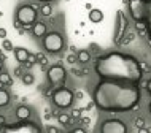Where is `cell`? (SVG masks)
Here are the masks:
<instances>
[{
  "label": "cell",
  "mask_w": 151,
  "mask_h": 133,
  "mask_svg": "<svg viewBox=\"0 0 151 133\" xmlns=\"http://www.w3.org/2000/svg\"><path fill=\"white\" fill-rule=\"evenodd\" d=\"M70 117H73V119H80L81 117V110L80 108H73L72 112H70Z\"/></svg>",
  "instance_id": "7402d4cb"
},
{
  "label": "cell",
  "mask_w": 151,
  "mask_h": 133,
  "mask_svg": "<svg viewBox=\"0 0 151 133\" xmlns=\"http://www.w3.org/2000/svg\"><path fill=\"white\" fill-rule=\"evenodd\" d=\"M76 59H78L80 63H88V62H91L92 54L88 49H80L78 52H76Z\"/></svg>",
  "instance_id": "9a60e30c"
},
{
  "label": "cell",
  "mask_w": 151,
  "mask_h": 133,
  "mask_svg": "<svg viewBox=\"0 0 151 133\" xmlns=\"http://www.w3.org/2000/svg\"><path fill=\"white\" fill-rule=\"evenodd\" d=\"M37 6L29 5V3H24L16 10V19L22 24L24 27H29L37 21Z\"/></svg>",
  "instance_id": "8992f818"
},
{
  "label": "cell",
  "mask_w": 151,
  "mask_h": 133,
  "mask_svg": "<svg viewBox=\"0 0 151 133\" xmlns=\"http://www.w3.org/2000/svg\"><path fill=\"white\" fill-rule=\"evenodd\" d=\"M35 59H37V63H40V65H42L43 68L48 67V59L45 57L43 52H37V54H35Z\"/></svg>",
  "instance_id": "d6986e66"
},
{
  "label": "cell",
  "mask_w": 151,
  "mask_h": 133,
  "mask_svg": "<svg viewBox=\"0 0 151 133\" xmlns=\"http://www.w3.org/2000/svg\"><path fill=\"white\" fill-rule=\"evenodd\" d=\"M30 108L29 106H26V105H21V106H18L16 108V111H14V116H16V119L18 120H27L30 117Z\"/></svg>",
  "instance_id": "7c38bea8"
},
{
  "label": "cell",
  "mask_w": 151,
  "mask_h": 133,
  "mask_svg": "<svg viewBox=\"0 0 151 133\" xmlns=\"http://www.w3.org/2000/svg\"><path fill=\"white\" fill-rule=\"evenodd\" d=\"M2 132H5V133H13V132L38 133L40 127L35 125V124H32V122H29V119H27V120H19L18 124H14V125H2Z\"/></svg>",
  "instance_id": "ba28073f"
},
{
  "label": "cell",
  "mask_w": 151,
  "mask_h": 133,
  "mask_svg": "<svg viewBox=\"0 0 151 133\" xmlns=\"http://www.w3.org/2000/svg\"><path fill=\"white\" fill-rule=\"evenodd\" d=\"M37 2H42V3H50V2H52V0H37Z\"/></svg>",
  "instance_id": "d590c367"
},
{
  "label": "cell",
  "mask_w": 151,
  "mask_h": 133,
  "mask_svg": "<svg viewBox=\"0 0 151 133\" xmlns=\"http://www.w3.org/2000/svg\"><path fill=\"white\" fill-rule=\"evenodd\" d=\"M13 26H14V27H16V29H18V30H19V29H22V27H24V26H22V24H21V22H19V21H18V19H14V22H13Z\"/></svg>",
  "instance_id": "4dcf8cb0"
},
{
  "label": "cell",
  "mask_w": 151,
  "mask_h": 133,
  "mask_svg": "<svg viewBox=\"0 0 151 133\" xmlns=\"http://www.w3.org/2000/svg\"><path fill=\"white\" fill-rule=\"evenodd\" d=\"M89 52H91V54H92V52H94V54H100V49H99V46H97L96 43H92L91 44V51H89Z\"/></svg>",
  "instance_id": "cb8c5ba5"
},
{
  "label": "cell",
  "mask_w": 151,
  "mask_h": 133,
  "mask_svg": "<svg viewBox=\"0 0 151 133\" xmlns=\"http://www.w3.org/2000/svg\"><path fill=\"white\" fill-rule=\"evenodd\" d=\"M10 100H11V97L10 94H8V90H5V89H0V108H3V106H8L10 105Z\"/></svg>",
  "instance_id": "2e32d148"
},
{
  "label": "cell",
  "mask_w": 151,
  "mask_h": 133,
  "mask_svg": "<svg viewBox=\"0 0 151 133\" xmlns=\"http://www.w3.org/2000/svg\"><path fill=\"white\" fill-rule=\"evenodd\" d=\"M100 132L102 133H126L127 132V125L121 119H108L100 125Z\"/></svg>",
  "instance_id": "9c48e42d"
},
{
  "label": "cell",
  "mask_w": 151,
  "mask_h": 133,
  "mask_svg": "<svg viewBox=\"0 0 151 133\" xmlns=\"http://www.w3.org/2000/svg\"><path fill=\"white\" fill-rule=\"evenodd\" d=\"M0 83H2L3 86H13V79H11L10 73L2 71V73H0Z\"/></svg>",
  "instance_id": "ac0fdd59"
},
{
  "label": "cell",
  "mask_w": 151,
  "mask_h": 133,
  "mask_svg": "<svg viewBox=\"0 0 151 133\" xmlns=\"http://www.w3.org/2000/svg\"><path fill=\"white\" fill-rule=\"evenodd\" d=\"M51 100H52V103H54L56 108H59V110H67V108H70L73 105L75 94H73L70 89L60 86V87H58L54 92H52Z\"/></svg>",
  "instance_id": "277c9868"
},
{
  "label": "cell",
  "mask_w": 151,
  "mask_h": 133,
  "mask_svg": "<svg viewBox=\"0 0 151 133\" xmlns=\"http://www.w3.org/2000/svg\"><path fill=\"white\" fill-rule=\"evenodd\" d=\"M46 24L42 22V21H35L34 24H32V33H34L35 38H43L45 35H46Z\"/></svg>",
  "instance_id": "8fae6325"
},
{
  "label": "cell",
  "mask_w": 151,
  "mask_h": 133,
  "mask_svg": "<svg viewBox=\"0 0 151 133\" xmlns=\"http://www.w3.org/2000/svg\"><path fill=\"white\" fill-rule=\"evenodd\" d=\"M5 116H2V114H0V127H2V125H5Z\"/></svg>",
  "instance_id": "d6a6232c"
},
{
  "label": "cell",
  "mask_w": 151,
  "mask_h": 133,
  "mask_svg": "<svg viewBox=\"0 0 151 133\" xmlns=\"http://www.w3.org/2000/svg\"><path fill=\"white\" fill-rule=\"evenodd\" d=\"M21 79H22V83L26 84V86H30V84H34V81H35L34 75H30V73H22Z\"/></svg>",
  "instance_id": "ffe728a7"
},
{
  "label": "cell",
  "mask_w": 151,
  "mask_h": 133,
  "mask_svg": "<svg viewBox=\"0 0 151 133\" xmlns=\"http://www.w3.org/2000/svg\"><path fill=\"white\" fill-rule=\"evenodd\" d=\"M67 62H68V63H72V65H73L75 62H78V59H76V54H75V52H72V54H68V55H67Z\"/></svg>",
  "instance_id": "603a6c76"
},
{
  "label": "cell",
  "mask_w": 151,
  "mask_h": 133,
  "mask_svg": "<svg viewBox=\"0 0 151 133\" xmlns=\"http://www.w3.org/2000/svg\"><path fill=\"white\" fill-rule=\"evenodd\" d=\"M129 8V14L135 22L145 26V33L151 43V0H124Z\"/></svg>",
  "instance_id": "3957f363"
},
{
  "label": "cell",
  "mask_w": 151,
  "mask_h": 133,
  "mask_svg": "<svg viewBox=\"0 0 151 133\" xmlns=\"http://www.w3.org/2000/svg\"><path fill=\"white\" fill-rule=\"evenodd\" d=\"M145 87H146V90H148V92H150V95H151V78L148 79V81H146Z\"/></svg>",
  "instance_id": "1f68e13d"
},
{
  "label": "cell",
  "mask_w": 151,
  "mask_h": 133,
  "mask_svg": "<svg viewBox=\"0 0 151 133\" xmlns=\"http://www.w3.org/2000/svg\"><path fill=\"white\" fill-rule=\"evenodd\" d=\"M22 68L21 67H18V68H14V76H22Z\"/></svg>",
  "instance_id": "f546056e"
},
{
  "label": "cell",
  "mask_w": 151,
  "mask_h": 133,
  "mask_svg": "<svg viewBox=\"0 0 151 133\" xmlns=\"http://www.w3.org/2000/svg\"><path fill=\"white\" fill-rule=\"evenodd\" d=\"M65 46V40L59 32H50L43 37V48L46 49V52L51 54H59Z\"/></svg>",
  "instance_id": "5b68a950"
},
{
  "label": "cell",
  "mask_w": 151,
  "mask_h": 133,
  "mask_svg": "<svg viewBox=\"0 0 151 133\" xmlns=\"http://www.w3.org/2000/svg\"><path fill=\"white\" fill-rule=\"evenodd\" d=\"M72 132L73 133H84V132H86V128H84V127H75Z\"/></svg>",
  "instance_id": "4316f807"
},
{
  "label": "cell",
  "mask_w": 151,
  "mask_h": 133,
  "mask_svg": "<svg viewBox=\"0 0 151 133\" xmlns=\"http://www.w3.org/2000/svg\"><path fill=\"white\" fill-rule=\"evenodd\" d=\"M127 32V19L122 11H118V22H116V35H115V41L121 43L122 35Z\"/></svg>",
  "instance_id": "30bf717a"
},
{
  "label": "cell",
  "mask_w": 151,
  "mask_h": 133,
  "mask_svg": "<svg viewBox=\"0 0 151 133\" xmlns=\"http://www.w3.org/2000/svg\"><path fill=\"white\" fill-rule=\"evenodd\" d=\"M13 51H14V57H16V60H18L21 65H22L24 62H27V59H29V54H30V52L27 51L26 48H14Z\"/></svg>",
  "instance_id": "4fadbf2b"
},
{
  "label": "cell",
  "mask_w": 151,
  "mask_h": 133,
  "mask_svg": "<svg viewBox=\"0 0 151 133\" xmlns=\"http://www.w3.org/2000/svg\"><path fill=\"white\" fill-rule=\"evenodd\" d=\"M40 14L45 16V18H50V16L52 14V6H51V3H43V5L40 6Z\"/></svg>",
  "instance_id": "e0dca14e"
},
{
  "label": "cell",
  "mask_w": 151,
  "mask_h": 133,
  "mask_svg": "<svg viewBox=\"0 0 151 133\" xmlns=\"http://www.w3.org/2000/svg\"><path fill=\"white\" fill-rule=\"evenodd\" d=\"M143 125H145V119H143V117H138V119L135 120V127L140 128V127H143Z\"/></svg>",
  "instance_id": "484cf974"
},
{
  "label": "cell",
  "mask_w": 151,
  "mask_h": 133,
  "mask_svg": "<svg viewBox=\"0 0 151 133\" xmlns=\"http://www.w3.org/2000/svg\"><path fill=\"white\" fill-rule=\"evenodd\" d=\"M75 97H76V98H83V92H76Z\"/></svg>",
  "instance_id": "836d02e7"
},
{
  "label": "cell",
  "mask_w": 151,
  "mask_h": 133,
  "mask_svg": "<svg viewBox=\"0 0 151 133\" xmlns=\"http://www.w3.org/2000/svg\"><path fill=\"white\" fill-rule=\"evenodd\" d=\"M89 21L94 22V24H99L104 21V13H102L100 10H97V8H91L89 10Z\"/></svg>",
  "instance_id": "5bb4252c"
},
{
  "label": "cell",
  "mask_w": 151,
  "mask_h": 133,
  "mask_svg": "<svg viewBox=\"0 0 151 133\" xmlns=\"http://www.w3.org/2000/svg\"><path fill=\"white\" fill-rule=\"evenodd\" d=\"M46 76L52 87H60L67 81V70L60 63H54L46 70Z\"/></svg>",
  "instance_id": "52a82bcc"
},
{
  "label": "cell",
  "mask_w": 151,
  "mask_h": 133,
  "mask_svg": "<svg viewBox=\"0 0 151 133\" xmlns=\"http://www.w3.org/2000/svg\"><path fill=\"white\" fill-rule=\"evenodd\" d=\"M78 120H80L81 124H83V125H88V124L91 122V119H89V117H80Z\"/></svg>",
  "instance_id": "83f0119b"
},
{
  "label": "cell",
  "mask_w": 151,
  "mask_h": 133,
  "mask_svg": "<svg viewBox=\"0 0 151 133\" xmlns=\"http://www.w3.org/2000/svg\"><path fill=\"white\" fill-rule=\"evenodd\" d=\"M2 49H3V51H13V49H14V48H13V43H11L10 40L3 38V43H2Z\"/></svg>",
  "instance_id": "44dd1931"
},
{
  "label": "cell",
  "mask_w": 151,
  "mask_h": 133,
  "mask_svg": "<svg viewBox=\"0 0 151 133\" xmlns=\"http://www.w3.org/2000/svg\"><path fill=\"white\" fill-rule=\"evenodd\" d=\"M148 110H150V114H151V103L148 105Z\"/></svg>",
  "instance_id": "8d00e7d4"
},
{
  "label": "cell",
  "mask_w": 151,
  "mask_h": 133,
  "mask_svg": "<svg viewBox=\"0 0 151 133\" xmlns=\"http://www.w3.org/2000/svg\"><path fill=\"white\" fill-rule=\"evenodd\" d=\"M46 132H50V133H59V132H60V128L52 127V125H48V127H46Z\"/></svg>",
  "instance_id": "d4e9b609"
},
{
  "label": "cell",
  "mask_w": 151,
  "mask_h": 133,
  "mask_svg": "<svg viewBox=\"0 0 151 133\" xmlns=\"http://www.w3.org/2000/svg\"><path fill=\"white\" fill-rule=\"evenodd\" d=\"M142 92L138 84L100 79L92 92V102L104 112H127L138 106Z\"/></svg>",
  "instance_id": "6da1fadb"
},
{
  "label": "cell",
  "mask_w": 151,
  "mask_h": 133,
  "mask_svg": "<svg viewBox=\"0 0 151 133\" xmlns=\"http://www.w3.org/2000/svg\"><path fill=\"white\" fill-rule=\"evenodd\" d=\"M94 70L100 76V79H115L138 84L143 78L140 62L134 55L124 52H108L105 55H99L94 63Z\"/></svg>",
  "instance_id": "7a4b0ae2"
},
{
  "label": "cell",
  "mask_w": 151,
  "mask_h": 133,
  "mask_svg": "<svg viewBox=\"0 0 151 133\" xmlns=\"http://www.w3.org/2000/svg\"><path fill=\"white\" fill-rule=\"evenodd\" d=\"M6 33H8V32H6V29H3V27H0V38H6Z\"/></svg>",
  "instance_id": "f1b7e54d"
},
{
  "label": "cell",
  "mask_w": 151,
  "mask_h": 133,
  "mask_svg": "<svg viewBox=\"0 0 151 133\" xmlns=\"http://www.w3.org/2000/svg\"><path fill=\"white\" fill-rule=\"evenodd\" d=\"M2 71H3V60L0 59V73H2Z\"/></svg>",
  "instance_id": "e575fe53"
}]
</instances>
